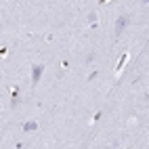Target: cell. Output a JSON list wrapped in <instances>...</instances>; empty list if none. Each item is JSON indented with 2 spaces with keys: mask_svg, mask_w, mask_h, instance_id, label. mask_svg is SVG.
<instances>
[{
  "mask_svg": "<svg viewBox=\"0 0 149 149\" xmlns=\"http://www.w3.org/2000/svg\"><path fill=\"white\" fill-rule=\"evenodd\" d=\"M130 25V17L128 15H122V17H118V21H116V27H113V32L116 36H122L124 34V29Z\"/></svg>",
  "mask_w": 149,
  "mask_h": 149,
  "instance_id": "obj_1",
  "label": "cell"
},
{
  "mask_svg": "<svg viewBox=\"0 0 149 149\" xmlns=\"http://www.w3.org/2000/svg\"><path fill=\"white\" fill-rule=\"evenodd\" d=\"M21 130H23V132H36V130H38V122H36V120L23 122V124H21Z\"/></svg>",
  "mask_w": 149,
  "mask_h": 149,
  "instance_id": "obj_2",
  "label": "cell"
},
{
  "mask_svg": "<svg viewBox=\"0 0 149 149\" xmlns=\"http://www.w3.org/2000/svg\"><path fill=\"white\" fill-rule=\"evenodd\" d=\"M42 72H44V65H34V69H32V84H38Z\"/></svg>",
  "mask_w": 149,
  "mask_h": 149,
  "instance_id": "obj_3",
  "label": "cell"
},
{
  "mask_svg": "<svg viewBox=\"0 0 149 149\" xmlns=\"http://www.w3.org/2000/svg\"><path fill=\"white\" fill-rule=\"evenodd\" d=\"M126 61H128V53H124V55H122V59L118 61V65H116V74H118V72H122V67H124V63H126Z\"/></svg>",
  "mask_w": 149,
  "mask_h": 149,
  "instance_id": "obj_4",
  "label": "cell"
},
{
  "mask_svg": "<svg viewBox=\"0 0 149 149\" xmlns=\"http://www.w3.org/2000/svg\"><path fill=\"white\" fill-rule=\"evenodd\" d=\"M97 19H99V15H97V13H88V17H86V21L91 23V25H95V23H97Z\"/></svg>",
  "mask_w": 149,
  "mask_h": 149,
  "instance_id": "obj_5",
  "label": "cell"
},
{
  "mask_svg": "<svg viewBox=\"0 0 149 149\" xmlns=\"http://www.w3.org/2000/svg\"><path fill=\"white\" fill-rule=\"evenodd\" d=\"M99 74H101V72H99V69H95V72H93L91 76H88V80H86V82H93V80H97V76H99Z\"/></svg>",
  "mask_w": 149,
  "mask_h": 149,
  "instance_id": "obj_6",
  "label": "cell"
},
{
  "mask_svg": "<svg viewBox=\"0 0 149 149\" xmlns=\"http://www.w3.org/2000/svg\"><path fill=\"white\" fill-rule=\"evenodd\" d=\"M95 57H97L95 53H88V57H86V61H84V63H86V65H88V63H93V61H95Z\"/></svg>",
  "mask_w": 149,
  "mask_h": 149,
  "instance_id": "obj_7",
  "label": "cell"
},
{
  "mask_svg": "<svg viewBox=\"0 0 149 149\" xmlns=\"http://www.w3.org/2000/svg\"><path fill=\"white\" fill-rule=\"evenodd\" d=\"M141 2H143V4H147V2H149V0H141Z\"/></svg>",
  "mask_w": 149,
  "mask_h": 149,
  "instance_id": "obj_8",
  "label": "cell"
},
{
  "mask_svg": "<svg viewBox=\"0 0 149 149\" xmlns=\"http://www.w3.org/2000/svg\"><path fill=\"white\" fill-rule=\"evenodd\" d=\"M0 109H2V105H0Z\"/></svg>",
  "mask_w": 149,
  "mask_h": 149,
  "instance_id": "obj_9",
  "label": "cell"
}]
</instances>
